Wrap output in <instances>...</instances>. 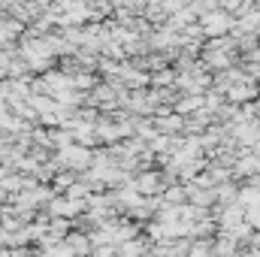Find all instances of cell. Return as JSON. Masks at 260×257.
Returning <instances> with one entry per match:
<instances>
[{"mask_svg":"<svg viewBox=\"0 0 260 257\" xmlns=\"http://www.w3.org/2000/svg\"><path fill=\"white\" fill-rule=\"evenodd\" d=\"M160 200H164V203H173V206H182V203H188L185 182H173V185H167V188H164V194H160Z\"/></svg>","mask_w":260,"mask_h":257,"instance_id":"8","label":"cell"},{"mask_svg":"<svg viewBox=\"0 0 260 257\" xmlns=\"http://www.w3.org/2000/svg\"><path fill=\"white\" fill-rule=\"evenodd\" d=\"M200 106H203V94H179L176 103H173V109H176L179 115H191Z\"/></svg>","mask_w":260,"mask_h":257,"instance_id":"6","label":"cell"},{"mask_svg":"<svg viewBox=\"0 0 260 257\" xmlns=\"http://www.w3.org/2000/svg\"><path fill=\"white\" fill-rule=\"evenodd\" d=\"M257 94H260V82H257V79H251V76L236 79V82H230V85L224 88V100H230V103H236V106H242V103L254 100Z\"/></svg>","mask_w":260,"mask_h":257,"instance_id":"3","label":"cell"},{"mask_svg":"<svg viewBox=\"0 0 260 257\" xmlns=\"http://www.w3.org/2000/svg\"><path fill=\"white\" fill-rule=\"evenodd\" d=\"M185 191H188V203H194V206H206V209L215 206V188H203V185H194V182H185Z\"/></svg>","mask_w":260,"mask_h":257,"instance_id":"4","label":"cell"},{"mask_svg":"<svg viewBox=\"0 0 260 257\" xmlns=\"http://www.w3.org/2000/svg\"><path fill=\"white\" fill-rule=\"evenodd\" d=\"M197 24H200L203 37L209 40V37L230 34V27H233V15H230V12H224V9H212V12H203V15L197 18Z\"/></svg>","mask_w":260,"mask_h":257,"instance_id":"1","label":"cell"},{"mask_svg":"<svg viewBox=\"0 0 260 257\" xmlns=\"http://www.w3.org/2000/svg\"><path fill=\"white\" fill-rule=\"evenodd\" d=\"M242 218H245V221H248V224H251L254 230H260V203H257V206H248Z\"/></svg>","mask_w":260,"mask_h":257,"instance_id":"10","label":"cell"},{"mask_svg":"<svg viewBox=\"0 0 260 257\" xmlns=\"http://www.w3.org/2000/svg\"><path fill=\"white\" fill-rule=\"evenodd\" d=\"M254 109H257V118H260V94L254 97Z\"/></svg>","mask_w":260,"mask_h":257,"instance_id":"11","label":"cell"},{"mask_svg":"<svg viewBox=\"0 0 260 257\" xmlns=\"http://www.w3.org/2000/svg\"><path fill=\"white\" fill-rule=\"evenodd\" d=\"M212 239H215V236H191V242H188V257L212 254Z\"/></svg>","mask_w":260,"mask_h":257,"instance_id":"9","label":"cell"},{"mask_svg":"<svg viewBox=\"0 0 260 257\" xmlns=\"http://www.w3.org/2000/svg\"><path fill=\"white\" fill-rule=\"evenodd\" d=\"M236 191H239V182H236V179H227V182H218V185H215V203H218V206H227V203H236Z\"/></svg>","mask_w":260,"mask_h":257,"instance_id":"5","label":"cell"},{"mask_svg":"<svg viewBox=\"0 0 260 257\" xmlns=\"http://www.w3.org/2000/svg\"><path fill=\"white\" fill-rule=\"evenodd\" d=\"M133 188L142 194V197H157V194H164L167 182H164L160 167H148V170L133 173Z\"/></svg>","mask_w":260,"mask_h":257,"instance_id":"2","label":"cell"},{"mask_svg":"<svg viewBox=\"0 0 260 257\" xmlns=\"http://www.w3.org/2000/svg\"><path fill=\"white\" fill-rule=\"evenodd\" d=\"M173 82H176V70H173V64L148 73V85H151V88H167V85H173Z\"/></svg>","mask_w":260,"mask_h":257,"instance_id":"7","label":"cell"},{"mask_svg":"<svg viewBox=\"0 0 260 257\" xmlns=\"http://www.w3.org/2000/svg\"><path fill=\"white\" fill-rule=\"evenodd\" d=\"M254 37H257V43H260V27H257V30H254Z\"/></svg>","mask_w":260,"mask_h":257,"instance_id":"12","label":"cell"}]
</instances>
